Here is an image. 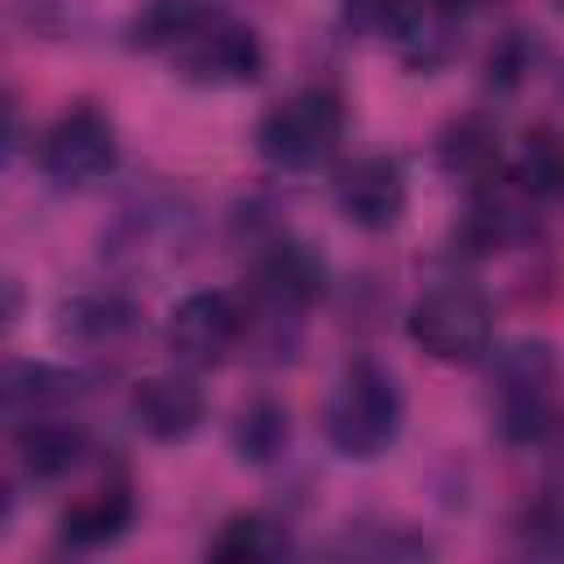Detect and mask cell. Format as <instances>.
<instances>
[{"label":"cell","instance_id":"obj_19","mask_svg":"<svg viewBox=\"0 0 564 564\" xmlns=\"http://www.w3.org/2000/svg\"><path fill=\"white\" fill-rule=\"evenodd\" d=\"M291 551L286 524H278L264 511H238L220 524V533L207 542V560L225 564H273Z\"/></svg>","mask_w":564,"mask_h":564},{"label":"cell","instance_id":"obj_21","mask_svg":"<svg viewBox=\"0 0 564 564\" xmlns=\"http://www.w3.org/2000/svg\"><path fill=\"white\" fill-rule=\"evenodd\" d=\"M542 57V44H538V31L529 26H507L489 40L485 48V62H480V84L485 93L494 97H511L516 88H524V79L533 75Z\"/></svg>","mask_w":564,"mask_h":564},{"label":"cell","instance_id":"obj_26","mask_svg":"<svg viewBox=\"0 0 564 564\" xmlns=\"http://www.w3.org/2000/svg\"><path fill=\"white\" fill-rule=\"evenodd\" d=\"M555 4H560V9H564V0H555Z\"/></svg>","mask_w":564,"mask_h":564},{"label":"cell","instance_id":"obj_6","mask_svg":"<svg viewBox=\"0 0 564 564\" xmlns=\"http://www.w3.org/2000/svg\"><path fill=\"white\" fill-rule=\"evenodd\" d=\"M194 238V216L176 198H137L119 207V216L101 234V260L119 273H159L185 256Z\"/></svg>","mask_w":564,"mask_h":564},{"label":"cell","instance_id":"obj_20","mask_svg":"<svg viewBox=\"0 0 564 564\" xmlns=\"http://www.w3.org/2000/svg\"><path fill=\"white\" fill-rule=\"evenodd\" d=\"M507 176H511V189L529 203L564 194V141L551 128H529L516 154L507 159Z\"/></svg>","mask_w":564,"mask_h":564},{"label":"cell","instance_id":"obj_9","mask_svg":"<svg viewBox=\"0 0 564 564\" xmlns=\"http://www.w3.org/2000/svg\"><path fill=\"white\" fill-rule=\"evenodd\" d=\"M251 308L273 317V322H295L322 291H326V260L300 242V238H269L260 251H256V264H251Z\"/></svg>","mask_w":564,"mask_h":564},{"label":"cell","instance_id":"obj_2","mask_svg":"<svg viewBox=\"0 0 564 564\" xmlns=\"http://www.w3.org/2000/svg\"><path fill=\"white\" fill-rule=\"evenodd\" d=\"M405 427V392L401 379L375 361V357H352L322 405V436L339 458L370 463L388 454L401 441Z\"/></svg>","mask_w":564,"mask_h":564},{"label":"cell","instance_id":"obj_8","mask_svg":"<svg viewBox=\"0 0 564 564\" xmlns=\"http://www.w3.org/2000/svg\"><path fill=\"white\" fill-rule=\"evenodd\" d=\"M251 335V304L234 291H189L167 313V352L189 370H212L229 361Z\"/></svg>","mask_w":564,"mask_h":564},{"label":"cell","instance_id":"obj_23","mask_svg":"<svg viewBox=\"0 0 564 564\" xmlns=\"http://www.w3.org/2000/svg\"><path fill=\"white\" fill-rule=\"evenodd\" d=\"M516 551L529 560H564V502L538 498L516 520Z\"/></svg>","mask_w":564,"mask_h":564},{"label":"cell","instance_id":"obj_15","mask_svg":"<svg viewBox=\"0 0 564 564\" xmlns=\"http://www.w3.org/2000/svg\"><path fill=\"white\" fill-rule=\"evenodd\" d=\"M13 449H18V467L26 480L53 485V480H66L88 458V432L70 419L40 414L13 427Z\"/></svg>","mask_w":564,"mask_h":564},{"label":"cell","instance_id":"obj_18","mask_svg":"<svg viewBox=\"0 0 564 564\" xmlns=\"http://www.w3.org/2000/svg\"><path fill=\"white\" fill-rule=\"evenodd\" d=\"M229 445H234L238 463H247V467L278 463L291 445V410L278 397H264V392L242 401L234 423H229Z\"/></svg>","mask_w":564,"mask_h":564},{"label":"cell","instance_id":"obj_24","mask_svg":"<svg viewBox=\"0 0 564 564\" xmlns=\"http://www.w3.org/2000/svg\"><path fill=\"white\" fill-rule=\"evenodd\" d=\"M458 13H471V9H485V4H498V0H449Z\"/></svg>","mask_w":564,"mask_h":564},{"label":"cell","instance_id":"obj_1","mask_svg":"<svg viewBox=\"0 0 564 564\" xmlns=\"http://www.w3.org/2000/svg\"><path fill=\"white\" fill-rule=\"evenodd\" d=\"M128 35L145 53H163L172 75L194 88H242L264 75L260 35L216 0H145Z\"/></svg>","mask_w":564,"mask_h":564},{"label":"cell","instance_id":"obj_5","mask_svg":"<svg viewBox=\"0 0 564 564\" xmlns=\"http://www.w3.org/2000/svg\"><path fill=\"white\" fill-rule=\"evenodd\" d=\"M405 335L432 361L467 366L494 344V304L467 282H436L410 304Z\"/></svg>","mask_w":564,"mask_h":564},{"label":"cell","instance_id":"obj_11","mask_svg":"<svg viewBox=\"0 0 564 564\" xmlns=\"http://www.w3.org/2000/svg\"><path fill=\"white\" fill-rule=\"evenodd\" d=\"M463 18L449 0H383L379 26L414 70H441L463 44Z\"/></svg>","mask_w":564,"mask_h":564},{"label":"cell","instance_id":"obj_13","mask_svg":"<svg viewBox=\"0 0 564 564\" xmlns=\"http://www.w3.org/2000/svg\"><path fill=\"white\" fill-rule=\"evenodd\" d=\"M436 167L454 185H463L467 194L489 189L507 172L502 132L485 115H458V119H449L441 128V137H436Z\"/></svg>","mask_w":564,"mask_h":564},{"label":"cell","instance_id":"obj_17","mask_svg":"<svg viewBox=\"0 0 564 564\" xmlns=\"http://www.w3.org/2000/svg\"><path fill=\"white\" fill-rule=\"evenodd\" d=\"M137 326V304L123 291H79L57 304V339L75 348H110Z\"/></svg>","mask_w":564,"mask_h":564},{"label":"cell","instance_id":"obj_4","mask_svg":"<svg viewBox=\"0 0 564 564\" xmlns=\"http://www.w3.org/2000/svg\"><path fill=\"white\" fill-rule=\"evenodd\" d=\"M344 128V101L330 88H300L260 115L256 154L278 172H313L335 159Z\"/></svg>","mask_w":564,"mask_h":564},{"label":"cell","instance_id":"obj_14","mask_svg":"<svg viewBox=\"0 0 564 564\" xmlns=\"http://www.w3.org/2000/svg\"><path fill=\"white\" fill-rule=\"evenodd\" d=\"M88 375L75 366H57V361H9L0 375V405L4 419L18 427L26 419L53 414L66 401H75L84 392Z\"/></svg>","mask_w":564,"mask_h":564},{"label":"cell","instance_id":"obj_22","mask_svg":"<svg viewBox=\"0 0 564 564\" xmlns=\"http://www.w3.org/2000/svg\"><path fill=\"white\" fill-rule=\"evenodd\" d=\"M335 555H352V560H427L436 555V546L427 538H419L414 529L401 524H379V529H357L348 533Z\"/></svg>","mask_w":564,"mask_h":564},{"label":"cell","instance_id":"obj_7","mask_svg":"<svg viewBox=\"0 0 564 564\" xmlns=\"http://www.w3.org/2000/svg\"><path fill=\"white\" fill-rule=\"evenodd\" d=\"M35 163L44 172V181H53L57 189H84L97 185L101 176L115 172L119 163V132L110 123L106 110L79 101L70 110H62L35 141Z\"/></svg>","mask_w":564,"mask_h":564},{"label":"cell","instance_id":"obj_10","mask_svg":"<svg viewBox=\"0 0 564 564\" xmlns=\"http://www.w3.org/2000/svg\"><path fill=\"white\" fill-rule=\"evenodd\" d=\"M330 198H335V212L352 229L388 234V229L401 225L410 189H405V172H401L397 159H388V154H357V159H348L335 172Z\"/></svg>","mask_w":564,"mask_h":564},{"label":"cell","instance_id":"obj_12","mask_svg":"<svg viewBox=\"0 0 564 564\" xmlns=\"http://www.w3.org/2000/svg\"><path fill=\"white\" fill-rule=\"evenodd\" d=\"M128 410H132V423L141 427V436H150L159 445H181L203 427L207 397L189 375L163 370V375H150L132 388Z\"/></svg>","mask_w":564,"mask_h":564},{"label":"cell","instance_id":"obj_16","mask_svg":"<svg viewBox=\"0 0 564 564\" xmlns=\"http://www.w3.org/2000/svg\"><path fill=\"white\" fill-rule=\"evenodd\" d=\"M137 520V502L132 489L123 480H110L84 498H75L62 516H57V538L70 551H101L110 542H119Z\"/></svg>","mask_w":564,"mask_h":564},{"label":"cell","instance_id":"obj_25","mask_svg":"<svg viewBox=\"0 0 564 564\" xmlns=\"http://www.w3.org/2000/svg\"><path fill=\"white\" fill-rule=\"evenodd\" d=\"M348 4H357V9H366V13L379 18V4H383V0H348Z\"/></svg>","mask_w":564,"mask_h":564},{"label":"cell","instance_id":"obj_3","mask_svg":"<svg viewBox=\"0 0 564 564\" xmlns=\"http://www.w3.org/2000/svg\"><path fill=\"white\" fill-rule=\"evenodd\" d=\"M555 379L560 366L546 339H511L494 352V427L507 445H538L555 432Z\"/></svg>","mask_w":564,"mask_h":564}]
</instances>
